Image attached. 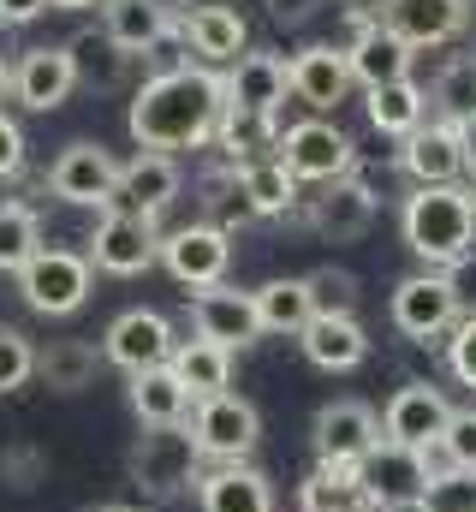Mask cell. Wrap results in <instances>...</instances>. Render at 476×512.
Masks as SVG:
<instances>
[{"label":"cell","mask_w":476,"mask_h":512,"mask_svg":"<svg viewBox=\"0 0 476 512\" xmlns=\"http://www.w3.org/2000/svg\"><path fill=\"white\" fill-rule=\"evenodd\" d=\"M227 114V84L215 72H149L125 108V126L137 137V149H161V155H179V149H203L215 143V126Z\"/></svg>","instance_id":"cell-1"},{"label":"cell","mask_w":476,"mask_h":512,"mask_svg":"<svg viewBox=\"0 0 476 512\" xmlns=\"http://www.w3.org/2000/svg\"><path fill=\"white\" fill-rule=\"evenodd\" d=\"M405 245L429 268H459L476 245V191L465 185H417L399 209Z\"/></svg>","instance_id":"cell-2"},{"label":"cell","mask_w":476,"mask_h":512,"mask_svg":"<svg viewBox=\"0 0 476 512\" xmlns=\"http://www.w3.org/2000/svg\"><path fill=\"white\" fill-rule=\"evenodd\" d=\"M125 477L137 483V495H149L155 507L161 501H179L197 489L203 477V453L191 441V423H173V429H143L131 459H125Z\"/></svg>","instance_id":"cell-3"},{"label":"cell","mask_w":476,"mask_h":512,"mask_svg":"<svg viewBox=\"0 0 476 512\" xmlns=\"http://www.w3.org/2000/svg\"><path fill=\"white\" fill-rule=\"evenodd\" d=\"M387 316L405 340H441L465 322V298L459 286L447 280V268H423V274H405L387 298Z\"/></svg>","instance_id":"cell-4"},{"label":"cell","mask_w":476,"mask_h":512,"mask_svg":"<svg viewBox=\"0 0 476 512\" xmlns=\"http://www.w3.org/2000/svg\"><path fill=\"white\" fill-rule=\"evenodd\" d=\"M191 441L209 465H244L262 441V411L244 399V393H209L191 405Z\"/></svg>","instance_id":"cell-5"},{"label":"cell","mask_w":476,"mask_h":512,"mask_svg":"<svg viewBox=\"0 0 476 512\" xmlns=\"http://www.w3.org/2000/svg\"><path fill=\"white\" fill-rule=\"evenodd\" d=\"M286 173L298 185H334V179H352L357 173V143L334 120H298V126L280 131V149Z\"/></svg>","instance_id":"cell-6"},{"label":"cell","mask_w":476,"mask_h":512,"mask_svg":"<svg viewBox=\"0 0 476 512\" xmlns=\"http://www.w3.org/2000/svg\"><path fill=\"white\" fill-rule=\"evenodd\" d=\"M90 280H96V268H90L84 251H48L42 245L18 268V292H24V304L36 316H72V310H84Z\"/></svg>","instance_id":"cell-7"},{"label":"cell","mask_w":476,"mask_h":512,"mask_svg":"<svg viewBox=\"0 0 476 512\" xmlns=\"http://www.w3.org/2000/svg\"><path fill=\"white\" fill-rule=\"evenodd\" d=\"M84 256H90V268L131 280V274H143V268H155V262H161V227H155V215L102 209V221H96L90 251H84Z\"/></svg>","instance_id":"cell-8"},{"label":"cell","mask_w":476,"mask_h":512,"mask_svg":"<svg viewBox=\"0 0 476 512\" xmlns=\"http://www.w3.org/2000/svg\"><path fill=\"white\" fill-rule=\"evenodd\" d=\"M161 262L179 286L191 292H209L227 280V262H233V233L215 227V221H191V227H173L161 233Z\"/></svg>","instance_id":"cell-9"},{"label":"cell","mask_w":476,"mask_h":512,"mask_svg":"<svg viewBox=\"0 0 476 512\" xmlns=\"http://www.w3.org/2000/svg\"><path fill=\"white\" fill-rule=\"evenodd\" d=\"M173 322L161 316V310H119L114 322H108V334H102V358L125 370V376H143V370H161V364H173Z\"/></svg>","instance_id":"cell-10"},{"label":"cell","mask_w":476,"mask_h":512,"mask_svg":"<svg viewBox=\"0 0 476 512\" xmlns=\"http://www.w3.org/2000/svg\"><path fill=\"white\" fill-rule=\"evenodd\" d=\"M310 447H316V465H363L381 447V417L363 399H334L316 411Z\"/></svg>","instance_id":"cell-11"},{"label":"cell","mask_w":476,"mask_h":512,"mask_svg":"<svg viewBox=\"0 0 476 512\" xmlns=\"http://www.w3.org/2000/svg\"><path fill=\"white\" fill-rule=\"evenodd\" d=\"M447 423H453V405H447L441 387L405 382L393 399H387V411H381V441L423 453V447H435V441L447 435Z\"/></svg>","instance_id":"cell-12"},{"label":"cell","mask_w":476,"mask_h":512,"mask_svg":"<svg viewBox=\"0 0 476 512\" xmlns=\"http://www.w3.org/2000/svg\"><path fill=\"white\" fill-rule=\"evenodd\" d=\"M48 191L60 203H78V209H108L119 191V161L102 143H72L60 149V161L48 167Z\"/></svg>","instance_id":"cell-13"},{"label":"cell","mask_w":476,"mask_h":512,"mask_svg":"<svg viewBox=\"0 0 476 512\" xmlns=\"http://www.w3.org/2000/svg\"><path fill=\"white\" fill-rule=\"evenodd\" d=\"M191 328H197V340H215L221 352H244V346H256V334H262V316H256V292H238V286H209V292H197L191 298Z\"/></svg>","instance_id":"cell-14"},{"label":"cell","mask_w":476,"mask_h":512,"mask_svg":"<svg viewBox=\"0 0 476 512\" xmlns=\"http://www.w3.org/2000/svg\"><path fill=\"white\" fill-rule=\"evenodd\" d=\"M375 227V191L363 179H334L322 197H310V233L328 245H357Z\"/></svg>","instance_id":"cell-15"},{"label":"cell","mask_w":476,"mask_h":512,"mask_svg":"<svg viewBox=\"0 0 476 512\" xmlns=\"http://www.w3.org/2000/svg\"><path fill=\"white\" fill-rule=\"evenodd\" d=\"M399 167L417 185H459L465 179V137H459V126L453 120H423V126L405 137Z\"/></svg>","instance_id":"cell-16"},{"label":"cell","mask_w":476,"mask_h":512,"mask_svg":"<svg viewBox=\"0 0 476 512\" xmlns=\"http://www.w3.org/2000/svg\"><path fill=\"white\" fill-rule=\"evenodd\" d=\"M411 60H417V48H411L387 18H381V24H357L352 42H346V66H352V78L363 90L411 78Z\"/></svg>","instance_id":"cell-17"},{"label":"cell","mask_w":476,"mask_h":512,"mask_svg":"<svg viewBox=\"0 0 476 512\" xmlns=\"http://www.w3.org/2000/svg\"><path fill=\"white\" fill-rule=\"evenodd\" d=\"M286 96H292V60H280V54H268V48H250V54L233 60V72H227V108L280 114Z\"/></svg>","instance_id":"cell-18"},{"label":"cell","mask_w":476,"mask_h":512,"mask_svg":"<svg viewBox=\"0 0 476 512\" xmlns=\"http://www.w3.org/2000/svg\"><path fill=\"white\" fill-rule=\"evenodd\" d=\"M179 197V161L161 149H137L131 161H119V191L108 209H131V215H161Z\"/></svg>","instance_id":"cell-19"},{"label":"cell","mask_w":476,"mask_h":512,"mask_svg":"<svg viewBox=\"0 0 476 512\" xmlns=\"http://www.w3.org/2000/svg\"><path fill=\"white\" fill-rule=\"evenodd\" d=\"M72 90H78V72H72L66 42H60V48H24V60L12 66V96H18L30 114H54Z\"/></svg>","instance_id":"cell-20"},{"label":"cell","mask_w":476,"mask_h":512,"mask_svg":"<svg viewBox=\"0 0 476 512\" xmlns=\"http://www.w3.org/2000/svg\"><path fill=\"white\" fill-rule=\"evenodd\" d=\"M352 84L357 78H352V66H346V48H334V42H310V48L292 54V96H298L304 108L328 114V108L346 102Z\"/></svg>","instance_id":"cell-21"},{"label":"cell","mask_w":476,"mask_h":512,"mask_svg":"<svg viewBox=\"0 0 476 512\" xmlns=\"http://www.w3.org/2000/svg\"><path fill=\"white\" fill-rule=\"evenodd\" d=\"M197 512H274V483L244 465H209L197 477Z\"/></svg>","instance_id":"cell-22"},{"label":"cell","mask_w":476,"mask_h":512,"mask_svg":"<svg viewBox=\"0 0 476 512\" xmlns=\"http://www.w3.org/2000/svg\"><path fill=\"white\" fill-rule=\"evenodd\" d=\"M179 30H185V42H191L203 60H215V66H233L238 54H250V24H244V12L227 6V0L191 6V12L179 18Z\"/></svg>","instance_id":"cell-23"},{"label":"cell","mask_w":476,"mask_h":512,"mask_svg":"<svg viewBox=\"0 0 476 512\" xmlns=\"http://www.w3.org/2000/svg\"><path fill=\"white\" fill-rule=\"evenodd\" d=\"M298 346L328 376H346V370H357L369 358V334H363L357 316H310V328L298 334Z\"/></svg>","instance_id":"cell-24"},{"label":"cell","mask_w":476,"mask_h":512,"mask_svg":"<svg viewBox=\"0 0 476 512\" xmlns=\"http://www.w3.org/2000/svg\"><path fill=\"white\" fill-rule=\"evenodd\" d=\"M387 24L411 42V48H441L471 24V0H393Z\"/></svg>","instance_id":"cell-25"},{"label":"cell","mask_w":476,"mask_h":512,"mask_svg":"<svg viewBox=\"0 0 476 512\" xmlns=\"http://www.w3.org/2000/svg\"><path fill=\"white\" fill-rule=\"evenodd\" d=\"M357 477H363V489H369V501L375 507H387V501H405V495H423L429 483H423V459L411 453V447H393V441H381L363 465H357Z\"/></svg>","instance_id":"cell-26"},{"label":"cell","mask_w":476,"mask_h":512,"mask_svg":"<svg viewBox=\"0 0 476 512\" xmlns=\"http://www.w3.org/2000/svg\"><path fill=\"white\" fill-rule=\"evenodd\" d=\"M191 393L185 382L173 376V364H161V370H143V376H131V411H137V423L143 429H173V423H191Z\"/></svg>","instance_id":"cell-27"},{"label":"cell","mask_w":476,"mask_h":512,"mask_svg":"<svg viewBox=\"0 0 476 512\" xmlns=\"http://www.w3.org/2000/svg\"><path fill=\"white\" fill-rule=\"evenodd\" d=\"M102 30L114 36L125 54H149L173 30V12L161 0H102Z\"/></svg>","instance_id":"cell-28"},{"label":"cell","mask_w":476,"mask_h":512,"mask_svg":"<svg viewBox=\"0 0 476 512\" xmlns=\"http://www.w3.org/2000/svg\"><path fill=\"white\" fill-rule=\"evenodd\" d=\"M233 185H238V197L250 203V215H262V221H274V215H292V209H298V179L286 173V161H280V155H262V161H250V167H238Z\"/></svg>","instance_id":"cell-29"},{"label":"cell","mask_w":476,"mask_h":512,"mask_svg":"<svg viewBox=\"0 0 476 512\" xmlns=\"http://www.w3.org/2000/svg\"><path fill=\"white\" fill-rule=\"evenodd\" d=\"M298 507L304 512H375L357 465H316L304 483H298Z\"/></svg>","instance_id":"cell-30"},{"label":"cell","mask_w":476,"mask_h":512,"mask_svg":"<svg viewBox=\"0 0 476 512\" xmlns=\"http://www.w3.org/2000/svg\"><path fill=\"white\" fill-rule=\"evenodd\" d=\"M215 143H221V155L238 167H250V161H262V155H274L280 149V114H244V108H227L221 114V126H215Z\"/></svg>","instance_id":"cell-31"},{"label":"cell","mask_w":476,"mask_h":512,"mask_svg":"<svg viewBox=\"0 0 476 512\" xmlns=\"http://www.w3.org/2000/svg\"><path fill=\"white\" fill-rule=\"evenodd\" d=\"M363 108H369V126L381 131V137H399V143L429 120V96H423L411 78H399V84H375V90L363 96Z\"/></svg>","instance_id":"cell-32"},{"label":"cell","mask_w":476,"mask_h":512,"mask_svg":"<svg viewBox=\"0 0 476 512\" xmlns=\"http://www.w3.org/2000/svg\"><path fill=\"white\" fill-rule=\"evenodd\" d=\"M66 54H72L78 84H90V90H119L125 72H131V54L119 48L108 30H78V36L66 42Z\"/></svg>","instance_id":"cell-33"},{"label":"cell","mask_w":476,"mask_h":512,"mask_svg":"<svg viewBox=\"0 0 476 512\" xmlns=\"http://www.w3.org/2000/svg\"><path fill=\"white\" fill-rule=\"evenodd\" d=\"M173 376L185 382L191 399L227 393V387H233V352H221L215 340H179V346H173Z\"/></svg>","instance_id":"cell-34"},{"label":"cell","mask_w":476,"mask_h":512,"mask_svg":"<svg viewBox=\"0 0 476 512\" xmlns=\"http://www.w3.org/2000/svg\"><path fill=\"white\" fill-rule=\"evenodd\" d=\"M256 316H262V334H304L310 328V286H304V274H286V280H268V286H256Z\"/></svg>","instance_id":"cell-35"},{"label":"cell","mask_w":476,"mask_h":512,"mask_svg":"<svg viewBox=\"0 0 476 512\" xmlns=\"http://www.w3.org/2000/svg\"><path fill=\"white\" fill-rule=\"evenodd\" d=\"M102 364L108 358L90 340H54L48 352H36V376H42V387H54V393H84V387L96 382Z\"/></svg>","instance_id":"cell-36"},{"label":"cell","mask_w":476,"mask_h":512,"mask_svg":"<svg viewBox=\"0 0 476 512\" xmlns=\"http://www.w3.org/2000/svg\"><path fill=\"white\" fill-rule=\"evenodd\" d=\"M429 102H435V108H441V120H453V126L476 120V54H465V60H447V66L435 72Z\"/></svg>","instance_id":"cell-37"},{"label":"cell","mask_w":476,"mask_h":512,"mask_svg":"<svg viewBox=\"0 0 476 512\" xmlns=\"http://www.w3.org/2000/svg\"><path fill=\"white\" fill-rule=\"evenodd\" d=\"M42 251V221L30 203H0V274H18Z\"/></svg>","instance_id":"cell-38"},{"label":"cell","mask_w":476,"mask_h":512,"mask_svg":"<svg viewBox=\"0 0 476 512\" xmlns=\"http://www.w3.org/2000/svg\"><path fill=\"white\" fill-rule=\"evenodd\" d=\"M304 286H310V310L316 316H357V274L352 268L322 262V268L304 274Z\"/></svg>","instance_id":"cell-39"},{"label":"cell","mask_w":476,"mask_h":512,"mask_svg":"<svg viewBox=\"0 0 476 512\" xmlns=\"http://www.w3.org/2000/svg\"><path fill=\"white\" fill-rule=\"evenodd\" d=\"M36 376V346L24 328H0V393H18V387Z\"/></svg>","instance_id":"cell-40"},{"label":"cell","mask_w":476,"mask_h":512,"mask_svg":"<svg viewBox=\"0 0 476 512\" xmlns=\"http://www.w3.org/2000/svg\"><path fill=\"white\" fill-rule=\"evenodd\" d=\"M423 495H429L435 512H476V471H453V477L429 483Z\"/></svg>","instance_id":"cell-41"},{"label":"cell","mask_w":476,"mask_h":512,"mask_svg":"<svg viewBox=\"0 0 476 512\" xmlns=\"http://www.w3.org/2000/svg\"><path fill=\"white\" fill-rule=\"evenodd\" d=\"M447 370H453L459 387H476V310L453 328V340H447Z\"/></svg>","instance_id":"cell-42"},{"label":"cell","mask_w":476,"mask_h":512,"mask_svg":"<svg viewBox=\"0 0 476 512\" xmlns=\"http://www.w3.org/2000/svg\"><path fill=\"white\" fill-rule=\"evenodd\" d=\"M441 447L453 453V465H459V471H476V405H471V411H453V423H447Z\"/></svg>","instance_id":"cell-43"},{"label":"cell","mask_w":476,"mask_h":512,"mask_svg":"<svg viewBox=\"0 0 476 512\" xmlns=\"http://www.w3.org/2000/svg\"><path fill=\"white\" fill-rule=\"evenodd\" d=\"M24 173V131L12 114H0V179H18Z\"/></svg>","instance_id":"cell-44"},{"label":"cell","mask_w":476,"mask_h":512,"mask_svg":"<svg viewBox=\"0 0 476 512\" xmlns=\"http://www.w3.org/2000/svg\"><path fill=\"white\" fill-rule=\"evenodd\" d=\"M262 6H268V18H274V24H304L322 0H262Z\"/></svg>","instance_id":"cell-45"},{"label":"cell","mask_w":476,"mask_h":512,"mask_svg":"<svg viewBox=\"0 0 476 512\" xmlns=\"http://www.w3.org/2000/svg\"><path fill=\"white\" fill-rule=\"evenodd\" d=\"M387 6H393V0H346V18H352V30L357 24H381Z\"/></svg>","instance_id":"cell-46"},{"label":"cell","mask_w":476,"mask_h":512,"mask_svg":"<svg viewBox=\"0 0 476 512\" xmlns=\"http://www.w3.org/2000/svg\"><path fill=\"white\" fill-rule=\"evenodd\" d=\"M42 6H48V0H0V30H6V24H30Z\"/></svg>","instance_id":"cell-47"},{"label":"cell","mask_w":476,"mask_h":512,"mask_svg":"<svg viewBox=\"0 0 476 512\" xmlns=\"http://www.w3.org/2000/svg\"><path fill=\"white\" fill-rule=\"evenodd\" d=\"M375 512H435V507H429V495H405V501H387V507H375Z\"/></svg>","instance_id":"cell-48"},{"label":"cell","mask_w":476,"mask_h":512,"mask_svg":"<svg viewBox=\"0 0 476 512\" xmlns=\"http://www.w3.org/2000/svg\"><path fill=\"white\" fill-rule=\"evenodd\" d=\"M459 137H465V173H476V120H465Z\"/></svg>","instance_id":"cell-49"},{"label":"cell","mask_w":476,"mask_h":512,"mask_svg":"<svg viewBox=\"0 0 476 512\" xmlns=\"http://www.w3.org/2000/svg\"><path fill=\"white\" fill-rule=\"evenodd\" d=\"M48 6H60V12H84V6H102V0H48Z\"/></svg>","instance_id":"cell-50"},{"label":"cell","mask_w":476,"mask_h":512,"mask_svg":"<svg viewBox=\"0 0 476 512\" xmlns=\"http://www.w3.org/2000/svg\"><path fill=\"white\" fill-rule=\"evenodd\" d=\"M12 96V66H6V54H0V102Z\"/></svg>","instance_id":"cell-51"},{"label":"cell","mask_w":476,"mask_h":512,"mask_svg":"<svg viewBox=\"0 0 476 512\" xmlns=\"http://www.w3.org/2000/svg\"><path fill=\"white\" fill-rule=\"evenodd\" d=\"M90 512H149V507H119V501H108V507H90Z\"/></svg>","instance_id":"cell-52"},{"label":"cell","mask_w":476,"mask_h":512,"mask_svg":"<svg viewBox=\"0 0 476 512\" xmlns=\"http://www.w3.org/2000/svg\"><path fill=\"white\" fill-rule=\"evenodd\" d=\"M179 6H185V12H191V6H209V0H179Z\"/></svg>","instance_id":"cell-53"}]
</instances>
